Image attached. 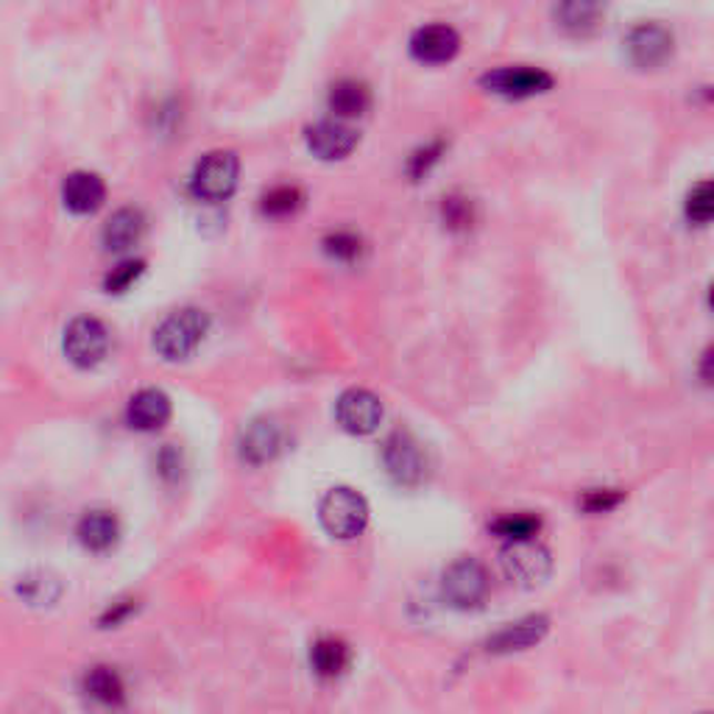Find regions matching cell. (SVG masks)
<instances>
[{"label": "cell", "instance_id": "cell-1", "mask_svg": "<svg viewBox=\"0 0 714 714\" xmlns=\"http://www.w3.org/2000/svg\"><path fill=\"white\" fill-rule=\"evenodd\" d=\"M207 329V313L198 310V307H182V310H173L171 316L154 329V349L160 351V357H165V360H185V357H191L193 351L198 349Z\"/></svg>", "mask_w": 714, "mask_h": 714}, {"label": "cell", "instance_id": "cell-2", "mask_svg": "<svg viewBox=\"0 0 714 714\" xmlns=\"http://www.w3.org/2000/svg\"><path fill=\"white\" fill-rule=\"evenodd\" d=\"M318 517H322L324 530L335 539H357L369 524V502L360 491L349 489V486H338L324 494L322 506H318Z\"/></svg>", "mask_w": 714, "mask_h": 714}, {"label": "cell", "instance_id": "cell-3", "mask_svg": "<svg viewBox=\"0 0 714 714\" xmlns=\"http://www.w3.org/2000/svg\"><path fill=\"white\" fill-rule=\"evenodd\" d=\"M237 176H241V160L235 151H210L193 171L191 191L204 202H224L235 193Z\"/></svg>", "mask_w": 714, "mask_h": 714}, {"label": "cell", "instance_id": "cell-4", "mask_svg": "<svg viewBox=\"0 0 714 714\" xmlns=\"http://www.w3.org/2000/svg\"><path fill=\"white\" fill-rule=\"evenodd\" d=\"M502 572L508 581L517 586H539L548 581L550 570H553V555L536 539H524V542H508L500 553Z\"/></svg>", "mask_w": 714, "mask_h": 714}, {"label": "cell", "instance_id": "cell-5", "mask_svg": "<svg viewBox=\"0 0 714 714\" xmlns=\"http://www.w3.org/2000/svg\"><path fill=\"white\" fill-rule=\"evenodd\" d=\"M480 84L502 99H530L553 90L555 79L544 68H533V64H506L480 75Z\"/></svg>", "mask_w": 714, "mask_h": 714}, {"label": "cell", "instance_id": "cell-6", "mask_svg": "<svg viewBox=\"0 0 714 714\" xmlns=\"http://www.w3.org/2000/svg\"><path fill=\"white\" fill-rule=\"evenodd\" d=\"M110 351V329L101 318L79 316L64 329V355L81 369H93Z\"/></svg>", "mask_w": 714, "mask_h": 714}, {"label": "cell", "instance_id": "cell-7", "mask_svg": "<svg viewBox=\"0 0 714 714\" xmlns=\"http://www.w3.org/2000/svg\"><path fill=\"white\" fill-rule=\"evenodd\" d=\"M382 463L386 472L391 475L394 483L399 486H419L427 475V452L416 436L408 430H397L388 436L386 447H382Z\"/></svg>", "mask_w": 714, "mask_h": 714}, {"label": "cell", "instance_id": "cell-8", "mask_svg": "<svg viewBox=\"0 0 714 714\" xmlns=\"http://www.w3.org/2000/svg\"><path fill=\"white\" fill-rule=\"evenodd\" d=\"M443 600L452 609H475L483 603L486 592H489V575L486 567L475 559H458L452 561L441 578Z\"/></svg>", "mask_w": 714, "mask_h": 714}, {"label": "cell", "instance_id": "cell-9", "mask_svg": "<svg viewBox=\"0 0 714 714\" xmlns=\"http://www.w3.org/2000/svg\"><path fill=\"white\" fill-rule=\"evenodd\" d=\"M335 419L351 436H369L382 421V402L369 388H349L335 402Z\"/></svg>", "mask_w": 714, "mask_h": 714}, {"label": "cell", "instance_id": "cell-10", "mask_svg": "<svg viewBox=\"0 0 714 714\" xmlns=\"http://www.w3.org/2000/svg\"><path fill=\"white\" fill-rule=\"evenodd\" d=\"M675 37L667 26L662 23H640L625 37V51L636 68H659L673 57Z\"/></svg>", "mask_w": 714, "mask_h": 714}, {"label": "cell", "instance_id": "cell-11", "mask_svg": "<svg viewBox=\"0 0 714 714\" xmlns=\"http://www.w3.org/2000/svg\"><path fill=\"white\" fill-rule=\"evenodd\" d=\"M307 149L318 156V160H344L355 151L360 134L351 126H346L338 118H324V121L313 123L305 132Z\"/></svg>", "mask_w": 714, "mask_h": 714}, {"label": "cell", "instance_id": "cell-12", "mask_svg": "<svg viewBox=\"0 0 714 714\" xmlns=\"http://www.w3.org/2000/svg\"><path fill=\"white\" fill-rule=\"evenodd\" d=\"M241 458L252 467H263V463L274 461L283 450V427L274 419H254L243 427L241 432Z\"/></svg>", "mask_w": 714, "mask_h": 714}, {"label": "cell", "instance_id": "cell-13", "mask_svg": "<svg viewBox=\"0 0 714 714\" xmlns=\"http://www.w3.org/2000/svg\"><path fill=\"white\" fill-rule=\"evenodd\" d=\"M458 51H461V34L447 23L421 26L410 34V53L419 62H450Z\"/></svg>", "mask_w": 714, "mask_h": 714}, {"label": "cell", "instance_id": "cell-14", "mask_svg": "<svg viewBox=\"0 0 714 714\" xmlns=\"http://www.w3.org/2000/svg\"><path fill=\"white\" fill-rule=\"evenodd\" d=\"M106 185L104 178L93 171H73L64 176L62 202L70 213L90 215L104 204Z\"/></svg>", "mask_w": 714, "mask_h": 714}, {"label": "cell", "instance_id": "cell-15", "mask_svg": "<svg viewBox=\"0 0 714 714\" xmlns=\"http://www.w3.org/2000/svg\"><path fill=\"white\" fill-rule=\"evenodd\" d=\"M171 414V397L165 391H160V388H143V391H137L129 399L126 408L129 425L140 432H154L160 427H165Z\"/></svg>", "mask_w": 714, "mask_h": 714}, {"label": "cell", "instance_id": "cell-16", "mask_svg": "<svg viewBox=\"0 0 714 714\" xmlns=\"http://www.w3.org/2000/svg\"><path fill=\"white\" fill-rule=\"evenodd\" d=\"M550 631V620L542 614L536 616H524V620L511 622L506 629L497 631L494 636L489 640V651L491 653H513V651H528V647L539 645V642L548 636Z\"/></svg>", "mask_w": 714, "mask_h": 714}, {"label": "cell", "instance_id": "cell-17", "mask_svg": "<svg viewBox=\"0 0 714 714\" xmlns=\"http://www.w3.org/2000/svg\"><path fill=\"white\" fill-rule=\"evenodd\" d=\"M75 536H79V542L90 553H106L121 539V522H118V517L112 511H86L79 519Z\"/></svg>", "mask_w": 714, "mask_h": 714}, {"label": "cell", "instance_id": "cell-18", "mask_svg": "<svg viewBox=\"0 0 714 714\" xmlns=\"http://www.w3.org/2000/svg\"><path fill=\"white\" fill-rule=\"evenodd\" d=\"M145 232V215L137 207H121L106 218L104 230H101V241H104L106 252H129L137 246V241Z\"/></svg>", "mask_w": 714, "mask_h": 714}, {"label": "cell", "instance_id": "cell-19", "mask_svg": "<svg viewBox=\"0 0 714 714\" xmlns=\"http://www.w3.org/2000/svg\"><path fill=\"white\" fill-rule=\"evenodd\" d=\"M81 690L90 701L99 703L101 708H112V712L126 703V684H123L121 673L115 667H104V664L86 670Z\"/></svg>", "mask_w": 714, "mask_h": 714}, {"label": "cell", "instance_id": "cell-20", "mask_svg": "<svg viewBox=\"0 0 714 714\" xmlns=\"http://www.w3.org/2000/svg\"><path fill=\"white\" fill-rule=\"evenodd\" d=\"M371 106V90L364 79H338L329 86V110L338 118H360Z\"/></svg>", "mask_w": 714, "mask_h": 714}, {"label": "cell", "instance_id": "cell-21", "mask_svg": "<svg viewBox=\"0 0 714 714\" xmlns=\"http://www.w3.org/2000/svg\"><path fill=\"white\" fill-rule=\"evenodd\" d=\"M553 14L567 34L586 37L600 29V23H603L605 18V9L600 7V3H589V0H572V3H559V7L553 9Z\"/></svg>", "mask_w": 714, "mask_h": 714}, {"label": "cell", "instance_id": "cell-22", "mask_svg": "<svg viewBox=\"0 0 714 714\" xmlns=\"http://www.w3.org/2000/svg\"><path fill=\"white\" fill-rule=\"evenodd\" d=\"M351 662V651L344 640L338 636H322L313 642L310 647V664L316 670V675L322 679H338L346 673Z\"/></svg>", "mask_w": 714, "mask_h": 714}, {"label": "cell", "instance_id": "cell-23", "mask_svg": "<svg viewBox=\"0 0 714 714\" xmlns=\"http://www.w3.org/2000/svg\"><path fill=\"white\" fill-rule=\"evenodd\" d=\"M542 530V519L536 513L519 511V513H502L500 519L491 522V533H497L506 542H524V539H536V533Z\"/></svg>", "mask_w": 714, "mask_h": 714}, {"label": "cell", "instance_id": "cell-24", "mask_svg": "<svg viewBox=\"0 0 714 714\" xmlns=\"http://www.w3.org/2000/svg\"><path fill=\"white\" fill-rule=\"evenodd\" d=\"M18 592L23 594L31 605H51L57 603L59 594H62V583H59V578H53L51 572H29V575L20 581Z\"/></svg>", "mask_w": 714, "mask_h": 714}, {"label": "cell", "instance_id": "cell-25", "mask_svg": "<svg viewBox=\"0 0 714 714\" xmlns=\"http://www.w3.org/2000/svg\"><path fill=\"white\" fill-rule=\"evenodd\" d=\"M302 202H305V193H302L299 187L277 185L259 198V210H263L265 215H274V218H285V215H294L296 210L302 207Z\"/></svg>", "mask_w": 714, "mask_h": 714}, {"label": "cell", "instance_id": "cell-26", "mask_svg": "<svg viewBox=\"0 0 714 714\" xmlns=\"http://www.w3.org/2000/svg\"><path fill=\"white\" fill-rule=\"evenodd\" d=\"M324 252H327L329 257L340 259V263H351V259H357L360 252H364V241H360V235H355V232L349 230L329 232V235L324 237Z\"/></svg>", "mask_w": 714, "mask_h": 714}, {"label": "cell", "instance_id": "cell-27", "mask_svg": "<svg viewBox=\"0 0 714 714\" xmlns=\"http://www.w3.org/2000/svg\"><path fill=\"white\" fill-rule=\"evenodd\" d=\"M684 210H686V218H690L692 224L703 226L712 221V185H708V178L697 182V185L686 193Z\"/></svg>", "mask_w": 714, "mask_h": 714}, {"label": "cell", "instance_id": "cell-28", "mask_svg": "<svg viewBox=\"0 0 714 714\" xmlns=\"http://www.w3.org/2000/svg\"><path fill=\"white\" fill-rule=\"evenodd\" d=\"M143 272H145L143 259H123V263H118L115 268L106 274L104 288L110 290V294H123L129 285H134V279H140V274Z\"/></svg>", "mask_w": 714, "mask_h": 714}, {"label": "cell", "instance_id": "cell-29", "mask_svg": "<svg viewBox=\"0 0 714 714\" xmlns=\"http://www.w3.org/2000/svg\"><path fill=\"white\" fill-rule=\"evenodd\" d=\"M441 154H443V140H432V143L421 145V149H416L414 154H410L408 173L414 178H421L438 160H441Z\"/></svg>", "mask_w": 714, "mask_h": 714}, {"label": "cell", "instance_id": "cell-30", "mask_svg": "<svg viewBox=\"0 0 714 714\" xmlns=\"http://www.w3.org/2000/svg\"><path fill=\"white\" fill-rule=\"evenodd\" d=\"M443 221L452 226V230H461V226L472 224V202L469 198H443Z\"/></svg>", "mask_w": 714, "mask_h": 714}, {"label": "cell", "instance_id": "cell-31", "mask_svg": "<svg viewBox=\"0 0 714 714\" xmlns=\"http://www.w3.org/2000/svg\"><path fill=\"white\" fill-rule=\"evenodd\" d=\"M622 502V491L616 489H594L589 491L586 497L581 500V506L586 508L589 513H605L611 508H616Z\"/></svg>", "mask_w": 714, "mask_h": 714}, {"label": "cell", "instance_id": "cell-32", "mask_svg": "<svg viewBox=\"0 0 714 714\" xmlns=\"http://www.w3.org/2000/svg\"><path fill=\"white\" fill-rule=\"evenodd\" d=\"M708 364H712V346H706V349H703V355H701V377H703V382L712 380V375H708Z\"/></svg>", "mask_w": 714, "mask_h": 714}]
</instances>
